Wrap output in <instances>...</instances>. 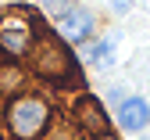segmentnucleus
<instances>
[{"label": "nucleus", "mask_w": 150, "mask_h": 140, "mask_svg": "<svg viewBox=\"0 0 150 140\" xmlns=\"http://www.w3.org/2000/svg\"><path fill=\"white\" fill-rule=\"evenodd\" d=\"M32 68L36 75H43L47 83H57V86H79L82 79L79 72H75V61H71V54L64 43H57L54 36H36V43H32Z\"/></svg>", "instance_id": "f257e3e1"}, {"label": "nucleus", "mask_w": 150, "mask_h": 140, "mask_svg": "<svg viewBox=\"0 0 150 140\" xmlns=\"http://www.w3.org/2000/svg\"><path fill=\"white\" fill-rule=\"evenodd\" d=\"M40 4H43L50 14H57V18H61L64 11H71V7H75V0H40Z\"/></svg>", "instance_id": "6e6552de"}, {"label": "nucleus", "mask_w": 150, "mask_h": 140, "mask_svg": "<svg viewBox=\"0 0 150 140\" xmlns=\"http://www.w3.org/2000/svg\"><path fill=\"white\" fill-rule=\"evenodd\" d=\"M97 140H115V136H111V133H104V136H97Z\"/></svg>", "instance_id": "1a4fd4ad"}, {"label": "nucleus", "mask_w": 150, "mask_h": 140, "mask_svg": "<svg viewBox=\"0 0 150 140\" xmlns=\"http://www.w3.org/2000/svg\"><path fill=\"white\" fill-rule=\"evenodd\" d=\"M82 57H86L89 65H111V43H107V39H97V43H86Z\"/></svg>", "instance_id": "0eeeda50"}, {"label": "nucleus", "mask_w": 150, "mask_h": 140, "mask_svg": "<svg viewBox=\"0 0 150 140\" xmlns=\"http://www.w3.org/2000/svg\"><path fill=\"white\" fill-rule=\"evenodd\" d=\"M4 118H7V129L14 140H40L50 126V104L40 93H18L11 97Z\"/></svg>", "instance_id": "f03ea898"}, {"label": "nucleus", "mask_w": 150, "mask_h": 140, "mask_svg": "<svg viewBox=\"0 0 150 140\" xmlns=\"http://www.w3.org/2000/svg\"><path fill=\"white\" fill-rule=\"evenodd\" d=\"M57 29H61V36L68 39V43L82 47L86 39L93 36V14H89L86 7H71V11H64V14L57 18Z\"/></svg>", "instance_id": "39448f33"}, {"label": "nucleus", "mask_w": 150, "mask_h": 140, "mask_svg": "<svg viewBox=\"0 0 150 140\" xmlns=\"http://www.w3.org/2000/svg\"><path fill=\"white\" fill-rule=\"evenodd\" d=\"M75 122L82 126V133L86 136H104L107 133V115H104V108H100V101L97 97H79V101H75Z\"/></svg>", "instance_id": "20e7f679"}, {"label": "nucleus", "mask_w": 150, "mask_h": 140, "mask_svg": "<svg viewBox=\"0 0 150 140\" xmlns=\"http://www.w3.org/2000/svg\"><path fill=\"white\" fill-rule=\"evenodd\" d=\"M36 43V25L22 14H7L0 18V54L18 61V57H25Z\"/></svg>", "instance_id": "7ed1b4c3"}, {"label": "nucleus", "mask_w": 150, "mask_h": 140, "mask_svg": "<svg viewBox=\"0 0 150 140\" xmlns=\"http://www.w3.org/2000/svg\"><path fill=\"white\" fill-rule=\"evenodd\" d=\"M146 122H150V104L143 101V97H125V101L118 104V126L122 129L139 133Z\"/></svg>", "instance_id": "423d86ee"}]
</instances>
